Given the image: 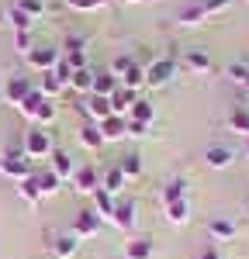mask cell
<instances>
[{
	"mask_svg": "<svg viewBox=\"0 0 249 259\" xmlns=\"http://www.w3.org/2000/svg\"><path fill=\"white\" fill-rule=\"evenodd\" d=\"M0 173L11 180H28L31 177V159L24 156V145H14V149H7L4 156H0Z\"/></svg>",
	"mask_w": 249,
	"mask_h": 259,
	"instance_id": "6da1fadb",
	"label": "cell"
},
{
	"mask_svg": "<svg viewBox=\"0 0 249 259\" xmlns=\"http://www.w3.org/2000/svg\"><path fill=\"white\" fill-rule=\"evenodd\" d=\"M24 59H28L31 69H38V73H52L62 62V49H56V45H35Z\"/></svg>",
	"mask_w": 249,
	"mask_h": 259,
	"instance_id": "7a4b0ae2",
	"label": "cell"
},
{
	"mask_svg": "<svg viewBox=\"0 0 249 259\" xmlns=\"http://www.w3.org/2000/svg\"><path fill=\"white\" fill-rule=\"evenodd\" d=\"M177 76V62L173 59H156L145 66V87H152V90H159V87H170Z\"/></svg>",
	"mask_w": 249,
	"mask_h": 259,
	"instance_id": "3957f363",
	"label": "cell"
},
{
	"mask_svg": "<svg viewBox=\"0 0 249 259\" xmlns=\"http://www.w3.org/2000/svg\"><path fill=\"white\" fill-rule=\"evenodd\" d=\"M56 149H52V139H49V132H42V128H31L28 135H24V156L28 159H45V156H52Z\"/></svg>",
	"mask_w": 249,
	"mask_h": 259,
	"instance_id": "277c9868",
	"label": "cell"
},
{
	"mask_svg": "<svg viewBox=\"0 0 249 259\" xmlns=\"http://www.w3.org/2000/svg\"><path fill=\"white\" fill-rule=\"evenodd\" d=\"M97 232H101V214H97L94 207H83V211H76L73 235H76V239H94Z\"/></svg>",
	"mask_w": 249,
	"mask_h": 259,
	"instance_id": "5b68a950",
	"label": "cell"
},
{
	"mask_svg": "<svg viewBox=\"0 0 249 259\" xmlns=\"http://www.w3.org/2000/svg\"><path fill=\"white\" fill-rule=\"evenodd\" d=\"M80 111L94 121V124H101L104 118H111V114H114V111H111V97H94V94L80 100Z\"/></svg>",
	"mask_w": 249,
	"mask_h": 259,
	"instance_id": "8992f818",
	"label": "cell"
},
{
	"mask_svg": "<svg viewBox=\"0 0 249 259\" xmlns=\"http://www.w3.org/2000/svg\"><path fill=\"white\" fill-rule=\"evenodd\" d=\"M73 187H76V194H90V197H94V190H101V169H94V166H76Z\"/></svg>",
	"mask_w": 249,
	"mask_h": 259,
	"instance_id": "52a82bcc",
	"label": "cell"
},
{
	"mask_svg": "<svg viewBox=\"0 0 249 259\" xmlns=\"http://www.w3.org/2000/svg\"><path fill=\"white\" fill-rule=\"evenodd\" d=\"M62 62L69 66V69H83L87 66V41L83 38H66V45H62Z\"/></svg>",
	"mask_w": 249,
	"mask_h": 259,
	"instance_id": "ba28073f",
	"label": "cell"
},
{
	"mask_svg": "<svg viewBox=\"0 0 249 259\" xmlns=\"http://www.w3.org/2000/svg\"><path fill=\"white\" fill-rule=\"evenodd\" d=\"M184 66L190 69V73H197V76H208V73L215 69V62H211V56H208L204 49H187L184 52Z\"/></svg>",
	"mask_w": 249,
	"mask_h": 259,
	"instance_id": "9c48e42d",
	"label": "cell"
},
{
	"mask_svg": "<svg viewBox=\"0 0 249 259\" xmlns=\"http://www.w3.org/2000/svg\"><path fill=\"white\" fill-rule=\"evenodd\" d=\"M97 128H101L104 142H121L124 135H128V118H121V114H111V118H104Z\"/></svg>",
	"mask_w": 249,
	"mask_h": 259,
	"instance_id": "30bf717a",
	"label": "cell"
},
{
	"mask_svg": "<svg viewBox=\"0 0 249 259\" xmlns=\"http://www.w3.org/2000/svg\"><path fill=\"white\" fill-rule=\"evenodd\" d=\"M31 94V83H28V76H11L7 80V87H4V100L11 104V107H18L21 100Z\"/></svg>",
	"mask_w": 249,
	"mask_h": 259,
	"instance_id": "8fae6325",
	"label": "cell"
},
{
	"mask_svg": "<svg viewBox=\"0 0 249 259\" xmlns=\"http://www.w3.org/2000/svg\"><path fill=\"white\" fill-rule=\"evenodd\" d=\"M49 249H52V256H56V259H73V256H76V249H80V239H76L73 232H66V235H56V239L49 242Z\"/></svg>",
	"mask_w": 249,
	"mask_h": 259,
	"instance_id": "7c38bea8",
	"label": "cell"
},
{
	"mask_svg": "<svg viewBox=\"0 0 249 259\" xmlns=\"http://www.w3.org/2000/svg\"><path fill=\"white\" fill-rule=\"evenodd\" d=\"M135 200H118V207H114V228H121V232H132L135 228Z\"/></svg>",
	"mask_w": 249,
	"mask_h": 259,
	"instance_id": "4fadbf2b",
	"label": "cell"
},
{
	"mask_svg": "<svg viewBox=\"0 0 249 259\" xmlns=\"http://www.w3.org/2000/svg\"><path fill=\"white\" fill-rule=\"evenodd\" d=\"M139 100V94L135 90H128V87H118L114 94H111V111L114 114H121V118H128V111H132V104Z\"/></svg>",
	"mask_w": 249,
	"mask_h": 259,
	"instance_id": "5bb4252c",
	"label": "cell"
},
{
	"mask_svg": "<svg viewBox=\"0 0 249 259\" xmlns=\"http://www.w3.org/2000/svg\"><path fill=\"white\" fill-rule=\"evenodd\" d=\"M49 159H52V173H56L59 180H73V173H76V162H73V156H69V152L56 149Z\"/></svg>",
	"mask_w": 249,
	"mask_h": 259,
	"instance_id": "9a60e30c",
	"label": "cell"
},
{
	"mask_svg": "<svg viewBox=\"0 0 249 259\" xmlns=\"http://www.w3.org/2000/svg\"><path fill=\"white\" fill-rule=\"evenodd\" d=\"M69 90H76V94H83V97H90V90H94V69H90V66L73 69V76H69Z\"/></svg>",
	"mask_w": 249,
	"mask_h": 259,
	"instance_id": "2e32d148",
	"label": "cell"
},
{
	"mask_svg": "<svg viewBox=\"0 0 249 259\" xmlns=\"http://www.w3.org/2000/svg\"><path fill=\"white\" fill-rule=\"evenodd\" d=\"M118 87H121V80H118L114 73H94V90H90V94H94V97H111Z\"/></svg>",
	"mask_w": 249,
	"mask_h": 259,
	"instance_id": "e0dca14e",
	"label": "cell"
},
{
	"mask_svg": "<svg viewBox=\"0 0 249 259\" xmlns=\"http://www.w3.org/2000/svg\"><path fill=\"white\" fill-rule=\"evenodd\" d=\"M114 207H118V200L111 197L104 187H101V190H94V211L101 214V221H111V218H114Z\"/></svg>",
	"mask_w": 249,
	"mask_h": 259,
	"instance_id": "ac0fdd59",
	"label": "cell"
},
{
	"mask_svg": "<svg viewBox=\"0 0 249 259\" xmlns=\"http://www.w3.org/2000/svg\"><path fill=\"white\" fill-rule=\"evenodd\" d=\"M159 197H163V207H166V204H173V200H184V197H187V180H184V177L166 180Z\"/></svg>",
	"mask_w": 249,
	"mask_h": 259,
	"instance_id": "d6986e66",
	"label": "cell"
},
{
	"mask_svg": "<svg viewBox=\"0 0 249 259\" xmlns=\"http://www.w3.org/2000/svg\"><path fill=\"white\" fill-rule=\"evenodd\" d=\"M101 187L107 190V194H111V197H118V194L124 190V173L118 169V166H111V169H104V173H101Z\"/></svg>",
	"mask_w": 249,
	"mask_h": 259,
	"instance_id": "ffe728a7",
	"label": "cell"
},
{
	"mask_svg": "<svg viewBox=\"0 0 249 259\" xmlns=\"http://www.w3.org/2000/svg\"><path fill=\"white\" fill-rule=\"evenodd\" d=\"M204 162L211 166V169H228L232 166V149H225V145H211L204 152Z\"/></svg>",
	"mask_w": 249,
	"mask_h": 259,
	"instance_id": "44dd1931",
	"label": "cell"
},
{
	"mask_svg": "<svg viewBox=\"0 0 249 259\" xmlns=\"http://www.w3.org/2000/svg\"><path fill=\"white\" fill-rule=\"evenodd\" d=\"M208 232H211V239L228 242V239H235V221H228V218H211V221H208Z\"/></svg>",
	"mask_w": 249,
	"mask_h": 259,
	"instance_id": "7402d4cb",
	"label": "cell"
},
{
	"mask_svg": "<svg viewBox=\"0 0 249 259\" xmlns=\"http://www.w3.org/2000/svg\"><path fill=\"white\" fill-rule=\"evenodd\" d=\"M35 183H38L42 197H52V194H59V187H62V180L56 177L52 169H38V173H35Z\"/></svg>",
	"mask_w": 249,
	"mask_h": 259,
	"instance_id": "603a6c76",
	"label": "cell"
},
{
	"mask_svg": "<svg viewBox=\"0 0 249 259\" xmlns=\"http://www.w3.org/2000/svg\"><path fill=\"white\" fill-rule=\"evenodd\" d=\"M62 90H66V83L59 80V76H56V69H52V73H42V83H38V94L42 97H59Z\"/></svg>",
	"mask_w": 249,
	"mask_h": 259,
	"instance_id": "cb8c5ba5",
	"label": "cell"
},
{
	"mask_svg": "<svg viewBox=\"0 0 249 259\" xmlns=\"http://www.w3.org/2000/svg\"><path fill=\"white\" fill-rule=\"evenodd\" d=\"M228 128L235 135H246L249 139V107H232L228 111Z\"/></svg>",
	"mask_w": 249,
	"mask_h": 259,
	"instance_id": "d4e9b609",
	"label": "cell"
},
{
	"mask_svg": "<svg viewBox=\"0 0 249 259\" xmlns=\"http://www.w3.org/2000/svg\"><path fill=\"white\" fill-rule=\"evenodd\" d=\"M166 221H170V225H187V221H190V204H187V197L166 204Z\"/></svg>",
	"mask_w": 249,
	"mask_h": 259,
	"instance_id": "484cf974",
	"label": "cell"
},
{
	"mask_svg": "<svg viewBox=\"0 0 249 259\" xmlns=\"http://www.w3.org/2000/svg\"><path fill=\"white\" fill-rule=\"evenodd\" d=\"M152 118H156V107L149 104L145 97H139L135 104H132V111H128V121H142V124H152Z\"/></svg>",
	"mask_w": 249,
	"mask_h": 259,
	"instance_id": "4316f807",
	"label": "cell"
},
{
	"mask_svg": "<svg viewBox=\"0 0 249 259\" xmlns=\"http://www.w3.org/2000/svg\"><path fill=\"white\" fill-rule=\"evenodd\" d=\"M152 256V239H132L124 245V259H149Z\"/></svg>",
	"mask_w": 249,
	"mask_h": 259,
	"instance_id": "83f0119b",
	"label": "cell"
},
{
	"mask_svg": "<svg viewBox=\"0 0 249 259\" xmlns=\"http://www.w3.org/2000/svg\"><path fill=\"white\" fill-rule=\"evenodd\" d=\"M118 169L124 173V180L142 177V156H139V152H128V156H121V159H118Z\"/></svg>",
	"mask_w": 249,
	"mask_h": 259,
	"instance_id": "f1b7e54d",
	"label": "cell"
},
{
	"mask_svg": "<svg viewBox=\"0 0 249 259\" xmlns=\"http://www.w3.org/2000/svg\"><path fill=\"white\" fill-rule=\"evenodd\" d=\"M177 21L184 24V28H197V24H204L208 14L201 11V4H190V7H184L180 14H177Z\"/></svg>",
	"mask_w": 249,
	"mask_h": 259,
	"instance_id": "f546056e",
	"label": "cell"
},
{
	"mask_svg": "<svg viewBox=\"0 0 249 259\" xmlns=\"http://www.w3.org/2000/svg\"><path fill=\"white\" fill-rule=\"evenodd\" d=\"M80 145H83V149H101V145H104V135H101V128H97L94 121L80 128Z\"/></svg>",
	"mask_w": 249,
	"mask_h": 259,
	"instance_id": "4dcf8cb0",
	"label": "cell"
},
{
	"mask_svg": "<svg viewBox=\"0 0 249 259\" xmlns=\"http://www.w3.org/2000/svg\"><path fill=\"white\" fill-rule=\"evenodd\" d=\"M18 197L28 200V204H38L42 200V190H38V183H35V173H31L28 180H18Z\"/></svg>",
	"mask_w": 249,
	"mask_h": 259,
	"instance_id": "1f68e13d",
	"label": "cell"
},
{
	"mask_svg": "<svg viewBox=\"0 0 249 259\" xmlns=\"http://www.w3.org/2000/svg\"><path fill=\"white\" fill-rule=\"evenodd\" d=\"M7 21H11V28H14V31H31V24H35V21L28 18L18 4H14V7H7Z\"/></svg>",
	"mask_w": 249,
	"mask_h": 259,
	"instance_id": "d6a6232c",
	"label": "cell"
},
{
	"mask_svg": "<svg viewBox=\"0 0 249 259\" xmlns=\"http://www.w3.org/2000/svg\"><path fill=\"white\" fill-rule=\"evenodd\" d=\"M121 87H128V90H139V87H145V69L139 66V62H132V69L121 76Z\"/></svg>",
	"mask_w": 249,
	"mask_h": 259,
	"instance_id": "836d02e7",
	"label": "cell"
},
{
	"mask_svg": "<svg viewBox=\"0 0 249 259\" xmlns=\"http://www.w3.org/2000/svg\"><path fill=\"white\" fill-rule=\"evenodd\" d=\"M42 100H45V97H42L38 90H31V94H28V97H24V100L18 104V111H21V114H24L28 121H31V118H35V111H38V104H42Z\"/></svg>",
	"mask_w": 249,
	"mask_h": 259,
	"instance_id": "e575fe53",
	"label": "cell"
},
{
	"mask_svg": "<svg viewBox=\"0 0 249 259\" xmlns=\"http://www.w3.org/2000/svg\"><path fill=\"white\" fill-rule=\"evenodd\" d=\"M225 76H228L232 83H246V76H249V62H242V59L228 62V66H225Z\"/></svg>",
	"mask_w": 249,
	"mask_h": 259,
	"instance_id": "d590c367",
	"label": "cell"
},
{
	"mask_svg": "<svg viewBox=\"0 0 249 259\" xmlns=\"http://www.w3.org/2000/svg\"><path fill=\"white\" fill-rule=\"evenodd\" d=\"M52 118H56V104L45 97V100L38 104V111H35V118H31V121H35V124H49Z\"/></svg>",
	"mask_w": 249,
	"mask_h": 259,
	"instance_id": "8d00e7d4",
	"label": "cell"
},
{
	"mask_svg": "<svg viewBox=\"0 0 249 259\" xmlns=\"http://www.w3.org/2000/svg\"><path fill=\"white\" fill-rule=\"evenodd\" d=\"M18 7H21V11H24V14H28V18H31V21H38L42 14L49 11V7H45L42 0H18Z\"/></svg>",
	"mask_w": 249,
	"mask_h": 259,
	"instance_id": "74e56055",
	"label": "cell"
},
{
	"mask_svg": "<svg viewBox=\"0 0 249 259\" xmlns=\"http://www.w3.org/2000/svg\"><path fill=\"white\" fill-rule=\"evenodd\" d=\"M104 4H107V0H66L69 11H83V14H87V11H101Z\"/></svg>",
	"mask_w": 249,
	"mask_h": 259,
	"instance_id": "f35d334b",
	"label": "cell"
},
{
	"mask_svg": "<svg viewBox=\"0 0 249 259\" xmlns=\"http://www.w3.org/2000/svg\"><path fill=\"white\" fill-rule=\"evenodd\" d=\"M14 49H18L21 56H28V52L35 49V41H31V31H14Z\"/></svg>",
	"mask_w": 249,
	"mask_h": 259,
	"instance_id": "ab89813d",
	"label": "cell"
},
{
	"mask_svg": "<svg viewBox=\"0 0 249 259\" xmlns=\"http://www.w3.org/2000/svg\"><path fill=\"white\" fill-rule=\"evenodd\" d=\"M132 56H114V62H111V69H107V73H114V76H118V80H121L124 73H128V69H132Z\"/></svg>",
	"mask_w": 249,
	"mask_h": 259,
	"instance_id": "60d3db41",
	"label": "cell"
},
{
	"mask_svg": "<svg viewBox=\"0 0 249 259\" xmlns=\"http://www.w3.org/2000/svg\"><path fill=\"white\" fill-rule=\"evenodd\" d=\"M228 7H232V0H201V11H204L208 18H211V14H222Z\"/></svg>",
	"mask_w": 249,
	"mask_h": 259,
	"instance_id": "b9f144b4",
	"label": "cell"
},
{
	"mask_svg": "<svg viewBox=\"0 0 249 259\" xmlns=\"http://www.w3.org/2000/svg\"><path fill=\"white\" fill-rule=\"evenodd\" d=\"M145 132H149V124H142V121H128V135H132V139H142Z\"/></svg>",
	"mask_w": 249,
	"mask_h": 259,
	"instance_id": "7bdbcfd3",
	"label": "cell"
},
{
	"mask_svg": "<svg viewBox=\"0 0 249 259\" xmlns=\"http://www.w3.org/2000/svg\"><path fill=\"white\" fill-rule=\"evenodd\" d=\"M197 259H222V252L215 249V245H208V249H201V256Z\"/></svg>",
	"mask_w": 249,
	"mask_h": 259,
	"instance_id": "ee69618b",
	"label": "cell"
},
{
	"mask_svg": "<svg viewBox=\"0 0 249 259\" xmlns=\"http://www.w3.org/2000/svg\"><path fill=\"white\" fill-rule=\"evenodd\" d=\"M124 4H142V0H124Z\"/></svg>",
	"mask_w": 249,
	"mask_h": 259,
	"instance_id": "f6af8a7d",
	"label": "cell"
},
{
	"mask_svg": "<svg viewBox=\"0 0 249 259\" xmlns=\"http://www.w3.org/2000/svg\"><path fill=\"white\" fill-rule=\"evenodd\" d=\"M242 87H246V90H249V76H246V83H242Z\"/></svg>",
	"mask_w": 249,
	"mask_h": 259,
	"instance_id": "bcb514c9",
	"label": "cell"
},
{
	"mask_svg": "<svg viewBox=\"0 0 249 259\" xmlns=\"http://www.w3.org/2000/svg\"><path fill=\"white\" fill-rule=\"evenodd\" d=\"M246 156H249V139H246Z\"/></svg>",
	"mask_w": 249,
	"mask_h": 259,
	"instance_id": "7dc6e473",
	"label": "cell"
}]
</instances>
